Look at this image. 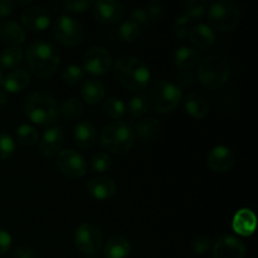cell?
Returning a JSON list of instances; mask_svg holds the SVG:
<instances>
[{"mask_svg":"<svg viewBox=\"0 0 258 258\" xmlns=\"http://www.w3.org/2000/svg\"><path fill=\"white\" fill-rule=\"evenodd\" d=\"M60 54L54 44L38 39L30 43L27 49V63L33 75L38 78L52 77L59 67Z\"/></svg>","mask_w":258,"mask_h":258,"instance_id":"cell-1","label":"cell"},{"mask_svg":"<svg viewBox=\"0 0 258 258\" xmlns=\"http://www.w3.org/2000/svg\"><path fill=\"white\" fill-rule=\"evenodd\" d=\"M118 82L133 92H141L150 82V70L141 59L130 55H123L113 66Z\"/></svg>","mask_w":258,"mask_h":258,"instance_id":"cell-2","label":"cell"},{"mask_svg":"<svg viewBox=\"0 0 258 258\" xmlns=\"http://www.w3.org/2000/svg\"><path fill=\"white\" fill-rule=\"evenodd\" d=\"M23 110L30 121L40 126L53 125L59 117L57 102L44 91L33 92L25 98Z\"/></svg>","mask_w":258,"mask_h":258,"instance_id":"cell-3","label":"cell"},{"mask_svg":"<svg viewBox=\"0 0 258 258\" xmlns=\"http://www.w3.org/2000/svg\"><path fill=\"white\" fill-rule=\"evenodd\" d=\"M101 146L115 155L128 153L135 144V133L130 125L122 121L106 126L100 136Z\"/></svg>","mask_w":258,"mask_h":258,"instance_id":"cell-4","label":"cell"},{"mask_svg":"<svg viewBox=\"0 0 258 258\" xmlns=\"http://www.w3.org/2000/svg\"><path fill=\"white\" fill-rule=\"evenodd\" d=\"M146 100H148L149 106L155 112H173L181 101V90L175 83L161 80L151 86Z\"/></svg>","mask_w":258,"mask_h":258,"instance_id":"cell-5","label":"cell"},{"mask_svg":"<svg viewBox=\"0 0 258 258\" xmlns=\"http://www.w3.org/2000/svg\"><path fill=\"white\" fill-rule=\"evenodd\" d=\"M229 66L223 58L212 55L199 63L198 80L208 90H219L229 80Z\"/></svg>","mask_w":258,"mask_h":258,"instance_id":"cell-6","label":"cell"},{"mask_svg":"<svg viewBox=\"0 0 258 258\" xmlns=\"http://www.w3.org/2000/svg\"><path fill=\"white\" fill-rule=\"evenodd\" d=\"M208 20L211 29L213 28L219 33H228L238 27L241 13L238 8L229 0H218L209 8Z\"/></svg>","mask_w":258,"mask_h":258,"instance_id":"cell-7","label":"cell"},{"mask_svg":"<svg viewBox=\"0 0 258 258\" xmlns=\"http://www.w3.org/2000/svg\"><path fill=\"white\" fill-rule=\"evenodd\" d=\"M52 33L54 39L67 48L77 47L85 38V30L82 25L67 15H60L54 20Z\"/></svg>","mask_w":258,"mask_h":258,"instance_id":"cell-8","label":"cell"},{"mask_svg":"<svg viewBox=\"0 0 258 258\" xmlns=\"http://www.w3.org/2000/svg\"><path fill=\"white\" fill-rule=\"evenodd\" d=\"M75 246L81 253L93 257L101 251L103 246V236L101 229L93 223L80 224L73 236Z\"/></svg>","mask_w":258,"mask_h":258,"instance_id":"cell-9","label":"cell"},{"mask_svg":"<svg viewBox=\"0 0 258 258\" xmlns=\"http://www.w3.org/2000/svg\"><path fill=\"white\" fill-rule=\"evenodd\" d=\"M57 166L60 173L68 179H81L86 174L85 159L72 149H67L58 154Z\"/></svg>","mask_w":258,"mask_h":258,"instance_id":"cell-10","label":"cell"},{"mask_svg":"<svg viewBox=\"0 0 258 258\" xmlns=\"http://www.w3.org/2000/svg\"><path fill=\"white\" fill-rule=\"evenodd\" d=\"M83 67L91 75L103 76L112 67V57L106 48L93 47L85 54Z\"/></svg>","mask_w":258,"mask_h":258,"instance_id":"cell-11","label":"cell"},{"mask_svg":"<svg viewBox=\"0 0 258 258\" xmlns=\"http://www.w3.org/2000/svg\"><path fill=\"white\" fill-rule=\"evenodd\" d=\"M93 14L96 20L103 25L117 24L125 14L123 5L113 0H97L93 3Z\"/></svg>","mask_w":258,"mask_h":258,"instance_id":"cell-12","label":"cell"},{"mask_svg":"<svg viewBox=\"0 0 258 258\" xmlns=\"http://www.w3.org/2000/svg\"><path fill=\"white\" fill-rule=\"evenodd\" d=\"M236 164V155L227 146H216L207 156V165L214 173H227Z\"/></svg>","mask_w":258,"mask_h":258,"instance_id":"cell-13","label":"cell"},{"mask_svg":"<svg viewBox=\"0 0 258 258\" xmlns=\"http://www.w3.org/2000/svg\"><path fill=\"white\" fill-rule=\"evenodd\" d=\"M213 258H244L246 246L233 236H222L213 246Z\"/></svg>","mask_w":258,"mask_h":258,"instance_id":"cell-14","label":"cell"},{"mask_svg":"<svg viewBox=\"0 0 258 258\" xmlns=\"http://www.w3.org/2000/svg\"><path fill=\"white\" fill-rule=\"evenodd\" d=\"M22 23L27 29L32 32H43L50 23V15L43 7L27 8L20 15Z\"/></svg>","mask_w":258,"mask_h":258,"instance_id":"cell-15","label":"cell"},{"mask_svg":"<svg viewBox=\"0 0 258 258\" xmlns=\"http://www.w3.org/2000/svg\"><path fill=\"white\" fill-rule=\"evenodd\" d=\"M64 133L60 127H50L43 134L39 141V151L45 158H53L62 151Z\"/></svg>","mask_w":258,"mask_h":258,"instance_id":"cell-16","label":"cell"},{"mask_svg":"<svg viewBox=\"0 0 258 258\" xmlns=\"http://www.w3.org/2000/svg\"><path fill=\"white\" fill-rule=\"evenodd\" d=\"M73 140L80 149H91L97 141V128L91 121H81L73 130Z\"/></svg>","mask_w":258,"mask_h":258,"instance_id":"cell-17","label":"cell"},{"mask_svg":"<svg viewBox=\"0 0 258 258\" xmlns=\"http://www.w3.org/2000/svg\"><path fill=\"white\" fill-rule=\"evenodd\" d=\"M86 189L92 198L98 199V201H105V199L115 196L117 188H116V184L112 179L106 178V176H97V178H93L88 181Z\"/></svg>","mask_w":258,"mask_h":258,"instance_id":"cell-18","label":"cell"},{"mask_svg":"<svg viewBox=\"0 0 258 258\" xmlns=\"http://www.w3.org/2000/svg\"><path fill=\"white\" fill-rule=\"evenodd\" d=\"M184 108L191 117L198 121L204 120L209 113V105L206 98L196 92L189 93L184 98Z\"/></svg>","mask_w":258,"mask_h":258,"instance_id":"cell-19","label":"cell"},{"mask_svg":"<svg viewBox=\"0 0 258 258\" xmlns=\"http://www.w3.org/2000/svg\"><path fill=\"white\" fill-rule=\"evenodd\" d=\"M257 227V218L249 209H241L233 218V229L238 234L248 237L253 234Z\"/></svg>","mask_w":258,"mask_h":258,"instance_id":"cell-20","label":"cell"},{"mask_svg":"<svg viewBox=\"0 0 258 258\" xmlns=\"http://www.w3.org/2000/svg\"><path fill=\"white\" fill-rule=\"evenodd\" d=\"M30 76L27 71L24 70H15L8 73L7 77L3 78V87L5 91L10 93L22 92L23 90L29 86Z\"/></svg>","mask_w":258,"mask_h":258,"instance_id":"cell-21","label":"cell"},{"mask_svg":"<svg viewBox=\"0 0 258 258\" xmlns=\"http://www.w3.org/2000/svg\"><path fill=\"white\" fill-rule=\"evenodd\" d=\"M0 37L5 43L12 47L22 44L25 40V33L23 28L14 20H7L0 27Z\"/></svg>","mask_w":258,"mask_h":258,"instance_id":"cell-22","label":"cell"},{"mask_svg":"<svg viewBox=\"0 0 258 258\" xmlns=\"http://www.w3.org/2000/svg\"><path fill=\"white\" fill-rule=\"evenodd\" d=\"M189 39L199 49H207L214 43V32L206 24L194 25L189 33Z\"/></svg>","mask_w":258,"mask_h":258,"instance_id":"cell-23","label":"cell"},{"mask_svg":"<svg viewBox=\"0 0 258 258\" xmlns=\"http://www.w3.org/2000/svg\"><path fill=\"white\" fill-rule=\"evenodd\" d=\"M130 252V243L121 236H115L108 239L103 247V254L106 258H127Z\"/></svg>","mask_w":258,"mask_h":258,"instance_id":"cell-24","label":"cell"},{"mask_svg":"<svg viewBox=\"0 0 258 258\" xmlns=\"http://www.w3.org/2000/svg\"><path fill=\"white\" fill-rule=\"evenodd\" d=\"M81 96L83 101H86L90 105H97L105 97V87L102 83L97 80H87L83 82L81 87Z\"/></svg>","mask_w":258,"mask_h":258,"instance_id":"cell-25","label":"cell"},{"mask_svg":"<svg viewBox=\"0 0 258 258\" xmlns=\"http://www.w3.org/2000/svg\"><path fill=\"white\" fill-rule=\"evenodd\" d=\"M199 52L190 47H181L174 54V63L181 71H191L199 62Z\"/></svg>","mask_w":258,"mask_h":258,"instance_id":"cell-26","label":"cell"},{"mask_svg":"<svg viewBox=\"0 0 258 258\" xmlns=\"http://www.w3.org/2000/svg\"><path fill=\"white\" fill-rule=\"evenodd\" d=\"M161 125L156 118L154 117H146L141 120L140 122L136 125L135 131L134 133L138 134L139 138L144 141H150L155 138L160 131Z\"/></svg>","mask_w":258,"mask_h":258,"instance_id":"cell-27","label":"cell"},{"mask_svg":"<svg viewBox=\"0 0 258 258\" xmlns=\"http://www.w3.org/2000/svg\"><path fill=\"white\" fill-rule=\"evenodd\" d=\"M58 110H59V113L66 118V120L73 121L77 120V118L82 115L85 107H83L82 102H81L78 98L71 97L68 98V100H66L64 102L60 105V108H58Z\"/></svg>","mask_w":258,"mask_h":258,"instance_id":"cell-28","label":"cell"},{"mask_svg":"<svg viewBox=\"0 0 258 258\" xmlns=\"http://www.w3.org/2000/svg\"><path fill=\"white\" fill-rule=\"evenodd\" d=\"M23 60V49L19 47H10L0 53V64L4 68H15Z\"/></svg>","mask_w":258,"mask_h":258,"instance_id":"cell-29","label":"cell"},{"mask_svg":"<svg viewBox=\"0 0 258 258\" xmlns=\"http://www.w3.org/2000/svg\"><path fill=\"white\" fill-rule=\"evenodd\" d=\"M141 34V27L134 20L128 19L121 24L118 29V37L125 43H134L139 39Z\"/></svg>","mask_w":258,"mask_h":258,"instance_id":"cell-30","label":"cell"},{"mask_svg":"<svg viewBox=\"0 0 258 258\" xmlns=\"http://www.w3.org/2000/svg\"><path fill=\"white\" fill-rule=\"evenodd\" d=\"M38 135L37 130L29 125H20L17 130V141L22 146L25 148H32L38 143Z\"/></svg>","mask_w":258,"mask_h":258,"instance_id":"cell-31","label":"cell"},{"mask_svg":"<svg viewBox=\"0 0 258 258\" xmlns=\"http://www.w3.org/2000/svg\"><path fill=\"white\" fill-rule=\"evenodd\" d=\"M103 111H105L106 116H108L112 120H120L123 117L126 112L125 103L122 100L117 97H108L107 100L103 102Z\"/></svg>","mask_w":258,"mask_h":258,"instance_id":"cell-32","label":"cell"},{"mask_svg":"<svg viewBox=\"0 0 258 258\" xmlns=\"http://www.w3.org/2000/svg\"><path fill=\"white\" fill-rule=\"evenodd\" d=\"M184 8H185L184 14L193 22L203 17L207 10V3L203 0H188L184 3Z\"/></svg>","mask_w":258,"mask_h":258,"instance_id":"cell-33","label":"cell"},{"mask_svg":"<svg viewBox=\"0 0 258 258\" xmlns=\"http://www.w3.org/2000/svg\"><path fill=\"white\" fill-rule=\"evenodd\" d=\"M149 110V103L148 100L143 96H136L130 100L127 103V111L133 117H143L146 115Z\"/></svg>","mask_w":258,"mask_h":258,"instance_id":"cell-34","label":"cell"},{"mask_svg":"<svg viewBox=\"0 0 258 258\" xmlns=\"http://www.w3.org/2000/svg\"><path fill=\"white\" fill-rule=\"evenodd\" d=\"M112 166V160L106 153H97L91 159V169L96 173H105Z\"/></svg>","mask_w":258,"mask_h":258,"instance_id":"cell-35","label":"cell"},{"mask_svg":"<svg viewBox=\"0 0 258 258\" xmlns=\"http://www.w3.org/2000/svg\"><path fill=\"white\" fill-rule=\"evenodd\" d=\"M191 20L186 17L185 14L180 15L176 18L175 23H174V33L179 39H186L189 37V33L191 30Z\"/></svg>","mask_w":258,"mask_h":258,"instance_id":"cell-36","label":"cell"},{"mask_svg":"<svg viewBox=\"0 0 258 258\" xmlns=\"http://www.w3.org/2000/svg\"><path fill=\"white\" fill-rule=\"evenodd\" d=\"M62 78L63 81H64L66 83H68L70 86H76L77 83H80L83 78L82 68L75 64L68 66V67H66V70L63 71Z\"/></svg>","mask_w":258,"mask_h":258,"instance_id":"cell-37","label":"cell"},{"mask_svg":"<svg viewBox=\"0 0 258 258\" xmlns=\"http://www.w3.org/2000/svg\"><path fill=\"white\" fill-rule=\"evenodd\" d=\"M14 140L7 134H0V160L9 159L14 154Z\"/></svg>","mask_w":258,"mask_h":258,"instance_id":"cell-38","label":"cell"},{"mask_svg":"<svg viewBox=\"0 0 258 258\" xmlns=\"http://www.w3.org/2000/svg\"><path fill=\"white\" fill-rule=\"evenodd\" d=\"M145 10L149 15V19L153 20V22H159V20H161L166 13L165 5L160 2H150Z\"/></svg>","mask_w":258,"mask_h":258,"instance_id":"cell-39","label":"cell"},{"mask_svg":"<svg viewBox=\"0 0 258 258\" xmlns=\"http://www.w3.org/2000/svg\"><path fill=\"white\" fill-rule=\"evenodd\" d=\"M211 239L203 236H197L193 239V249L197 254H206L211 249Z\"/></svg>","mask_w":258,"mask_h":258,"instance_id":"cell-40","label":"cell"},{"mask_svg":"<svg viewBox=\"0 0 258 258\" xmlns=\"http://www.w3.org/2000/svg\"><path fill=\"white\" fill-rule=\"evenodd\" d=\"M92 5L90 0H67L64 3L66 9L73 13H83Z\"/></svg>","mask_w":258,"mask_h":258,"instance_id":"cell-41","label":"cell"},{"mask_svg":"<svg viewBox=\"0 0 258 258\" xmlns=\"http://www.w3.org/2000/svg\"><path fill=\"white\" fill-rule=\"evenodd\" d=\"M130 19L134 20L135 23H138L140 27H146V25H149V23H150L148 13H146V10L143 9V8H135V9L131 10Z\"/></svg>","mask_w":258,"mask_h":258,"instance_id":"cell-42","label":"cell"},{"mask_svg":"<svg viewBox=\"0 0 258 258\" xmlns=\"http://www.w3.org/2000/svg\"><path fill=\"white\" fill-rule=\"evenodd\" d=\"M194 73L191 71H181L176 77V86L179 88H188L193 85Z\"/></svg>","mask_w":258,"mask_h":258,"instance_id":"cell-43","label":"cell"},{"mask_svg":"<svg viewBox=\"0 0 258 258\" xmlns=\"http://www.w3.org/2000/svg\"><path fill=\"white\" fill-rule=\"evenodd\" d=\"M12 246V237L5 229L0 228V256L7 253Z\"/></svg>","mask_w":258,"mask_h":258,"instance_id":"cell-44","label":"cell"},{"mask_svg":"<svg viewBox=\"0 0 258 258\" xmlns=\"http://www.w3.org/2000/svg\"><path fill=\"white\" fill-rule=\"evenodd\" d=\"M13 258H37L34 249L27 246H20L13 253Z\"/></svg>","mask_w":258,"mask_h":258,"instance_id":"cell-45","label":"cell"},{"mask_svg":"<svg viewBox=\"0 0 258 258\" xmlns=\"http://www.w3.org/2000/svg\"><path fill=\"white\" fill-rule=\"evenodd\" d=\"M14 10V3L10 0H2L0 2V17H8Z\"/></svg>","mask_w":258,"mask_h":258,"instance_id":"cell-46","label":"cell"},{"mask_svg":"<svg viewBox=\"0 0 258 258\" xmlns=\"http://www.w3.org/2000/svg\"><path fill=\"white\" fill-rule=\"evenodd\" d=\"M8 102V96L4 91L0 90V105H5Z\"/></svg>","mask_w":258,"mask_h":258,"instance_id":"cell-47","label":"cell"},{"mask_svg":"<svg viewBox=\"0 0 258 258\" xmlns=\"http://www.w3.org/2000/svg\"><path fill=\"white\" fill-rule=\"evenodd\" d=\"M3 82V70H2V66H0V85Z\"/></svg>","mask_w":258,"mask_h":258,"instance_id":"cell-48","label":"cell"},{"mask_svg":"<svg viewBox=\"0 0 258 258\" xmlns=\"http://www.w3.org/2000/svg\"><path fill=\"white\" fill-rule=\"evenodd\" d=\"M90 258H95V257H90Z\"/></svg>","mask_w":258,"mask_h":258,"instance_id":"cell-49","label":"cell"}]
</instances>
